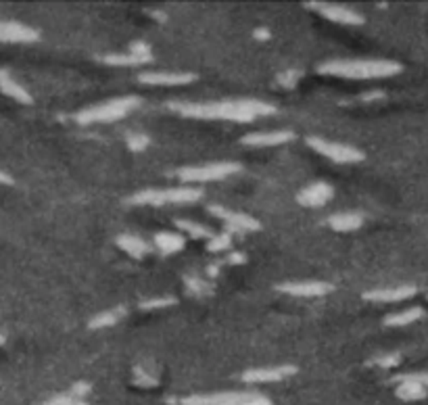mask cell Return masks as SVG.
Listing matches in <instances>:
<instances>
[{
  "label": "cell",
  "mask_w": 428,
  "mask_h": 405,
  "mask_svg": "<svg viewBox=\"0 0 428 405\" xmlns=\"http://www.w3.org/2000/svg\"><path fill=\"white\" fill-rule=\"evenodd\" d=\"M169 107L186 118L199 120H230V122H253L257 115H272L276 109L259 101H230V103H169Z\"/></svg>",
  "instance_id": "cell-1"
},
{
  "label": "cell",
  "mask_w": 428,
  "mask_h": 405,
  "mask_svg": "<svg viewBox=\"0 0 428 405\" xmlns=\"http://www.w3.org/2000/svg\"><path fill=\"white\" fill-rule=\"evenodd\" d=\"M320 73L368 80V78H389L401 71V65L387 59H351V61H328L318 67Z\"/></svg>",
  "instance_id": "cell-2"
},
{
  "label": "cell",
  "mask_w": 428,
  "mask_h": 405,
  "mask_svg": "<svg viewBox=\"0 0 428 405\" xmlns=\"http://www.w3.org/2000/svg\"><path fill=\"white\" fill-rule=\"evenodd\" d=\"M141 105V99L138 97H124V99H115V101H109L105 105H99V107H90V109H84L82 113L76 115V120L80 124H97V122H115V120H122L124 115H128L134 107Z\"/></svg>",
  "instance_id": "cell-3"
},
{
  "label": "cell",
  "mask_w": 428,
  "mask_h": 405,
  "mask_svg": "<svg viewBox=\"0 0 428 405\" xmlns=\"http://www.w3.org/2000/svg\"><path fill=\"white\" fill-rule=\"evenodd\" d=\"M197 188H167V190H143L130 199L134 205H167V203H194L201 199Z\"/></svg>",
  "instance_id": "cell-4"
},
{
  "label": "cell",
  "mask_w": 428,
  "mask_h": 405,
  "mask_svg": "<svg viewBox=\"0 0 428 405\" xmlns=\"http://www.w3.org/2000/svg\"><path fill=\"white\" fill-rule=\"evenodd\" d=\"M236 171H241L238 163H213L203 167H182L180 178L184 182H211V180H224Z\"/></svg>",
  "instance_id": "cell-5"
},
{
  "label": "cell",
  "mask_w": 428,
  "mask_h": 405,
  "mask_svg": "<svg viewBox=\"0 0 428 405\" xmlns=\"http://www.w3.org/2000/svg\"><path fill=\"white\" fill-rule=\"evenodd\" d=\"M309 146L315 148L318 152H322L324 157L336 161V163H357L364 159V155L353 148V146H345V144H336V142H328L322 138H307Z\"/></svg>",
  "instance_id": "cell-6"
},
{
  "label": "cell",
  "mask_w": 428,
  "mask_h": 405,
  "mask_svg": "<svg viewBox=\"0 0 428 405\" xmlns=\"http://www.w3.org/2000/svg\"><path fill=\"white\" fill-rule=\"evenodd\" d=\"M309 6H313L320 15H324L330 21L343 23V25H359L364 21V17L359 13H355L353 8L341 6V4H326V2H309Z\"/></svg>",
  "instance_id": "cell-7"
},
{
  "label": "cell",
  "mask_w": 428,
  "mask_h": 405,
  "mask_svg": "<svg viewBox=\"0 0 428 405\" xmlns=\"http://www.w3.org/2000/svg\"><path fill=\"white\" fill-rule=\"evenodd\" d=\"M278 290L294 294V297H322L332 290V284L328 282H286V284H278Z\"/></svg>",
  "instance_id": "cell-8"
},
{
  "label": "cell",
  "mask_w": 428,
  "mask_h": 405,
  "mask_svg": "<svg viewBox=\"0 0 428 405\" xmlns=\"http://www.w3.org/2000/svg\"><path fill=\"white\" fill-rule=\"evenodd\" d=\"M211 213L222 218L230 230L234 232H245V230H259V222L245 215V213H234V211H226L224 207H211Z\"/></svg>",
  "instance_id": "cell-9"
},
{
  "label": "cell",
  "mask_w": 428,
  "mask_h": 405,
  "mask_svg": "<svg viewBox=\"0 0 428 405\" xmlns=\"http://www.w3.org/2000/svg\"><path fill=\"white\" fill-rule=\"evenodd\" d=\"M332 199V188L326 182H315L311 186H307L303 192H299L297 201L305 207H320L324 203H328Z\"/></svg>",
  "instance_id": "cell-10"
},
{
  "label": "cell",
  "mask_w": 428,
  "mask_h": 405,
  "mask_svg": "<svg viewBox=\"0 0 428 405\" xmlns=\"http://www.w3.org/2000/svg\"><path fill=\"white\" fill-rule=\"evenodd\" d=\"M297 372L294 366H278V368H259V370H249L245 372V381L247 383H274V381H283L286 376H292Z\"/></svg>",
  "instance_id": "cell-11"
},
{
  "label": "cell",
  "mask_w": 428,
  "mask_h": 405,
  "mask_svg": "<svg viewBox=\"0 0 428 405\" xmlns=\"http://www.w3.org/2000/svg\"><path fill=\"white\" fill-rule=\"evenodd\" d=\"M36 38L38 31L27 25L0 21V42H34Z\"/></svg>",
  "instance_id": "cell-12"
},
{
  "label": "cell",
  "mask_w": 428,
  "mask_h": 405,
  "mask_svg": "<svg viewBox=\"0 0 428 405\" xmlns=\"http://www.w3.org/2000/svg\"><path fill=\"white\" fill-rule=\"evenodd\" d=\"M294 138L292 132L283 130V132H255V134H247L243 138L245 144L249 146H276V144H285Z\"/></svg>",
  "instance_id": "cell-13"
},
{
  "label": "cell",
  "mask_w": 428,
  "mask_h": 405,
  "mask_svg": "<svg viewBox=\"0 0 428 405\" xmlns=\"http://www.w3.org/2000/svg\"><path fill=\"white\" fill-rule=\"evenodd\" d=\"M194 76L192 73H141V82L143 84H152V86H180V84H188L192 82Z\"/></svg>",
  "instance_id": "cell-14"
},
{
  "label": "cell",
  "mask_w": 428,
  "mask_h": 405,
  "mask_svg": "<svg viewBox=\"0 0 428 405\" xmlns=\"http://www.w3.org/2000/svg\"><path fill=\"white\" fill-rule=\"evenodd\" d=\"M416 292L414 286H397V288H385V290H370L364 292V299L378 301V303H391V301H404Z\"/></svg>",
  "instance_id": "cell-15"
},
{
  "label": "cell",
  "mask_w": 428,
  "mask_h": 405,
  "mask_svg": "<svg viewBox=\"0 0 428 405\" xmlns=\"http://www.w3.org/2000/svg\"><path fill=\"white\" fill-rule=\"evenodd\" d=\"M0 90L6 94V97H13L15 101H19V103H25V105H29L31 103V94L23 88V86H19L6 71H2L0 69Z\"/></svg>",
  "instance_id": "cell-16"
},
{
  "label": "cell",
  "mask_w": 428,
  "mask_h": 405,
  "mask_svg": "<svg viewBox=\"0 0 428 405\" xmlns=\"http://www.w3.org/2000/svg\"><path fill=\"white\" fill-rule=\"evenodd\" d=\"M397 395L401 399H408V402H414V399H422L427 395V387L416 378V376H404L401 378V385L397 389Z\"/></svg>",
  "instance_id": "cell-17"
},
{
  "label": "cell",
  "mask_w": 428,
  "mask_h": 405,
  "mask_svg": "<svg viewBox=\"0 0 428 405\" xmlns=\"http://www.w3.org/2000/svg\"><path fill=\"white\" fill-rule=\"evenodd\" d=\"M364 218L359 213H336L328 220V224L338 230V232H349V230H357L362 226Z\"/></svg>",
  "instance_id": "cell-18"
},
{
  "label": "cell",
  "mask_w": 428,
  "mask_h": 405,
  "mask_svg": "<svg viewBox=\"0 0 428 405\" xmlns=\"http://www.w3.org/2000/svg\"><path fill=\"white\" fill-rule=\"evenodd\" d=\"M155 243H157L159 251L165 253V255L178 253V251L184 249V239L178 236V234H171V232H161V234H157V236H155Z\"/></svg>",
  "instance_id": "cell-19"
},
{
  "label": "cell",
  "mask_w": 428,
  "mask_h": 405,
  "mask_svg": "<svg viewBox=\"0 0 428 405\" xmlns=\"http://www.w3.org/2000/svg\"><path fill=\"white\" fill-rule=\"evenodd\" d=\"M117 245H120L126 253H130L132 257H143V255H146V253L150 251L148 245L144 243L143 239L132 236V234H124V236H120V239H117Z\"/></svg>",
  "instance_id": "cell-20"
},
{
  "label": "cell",
  "mask_w": 428,
  "mask_h": 405,
  "mask_svg": "<svg viewBox=\"0 0 428 405\" xmlns=\"http://www.w3.org/2000/svg\"><path fill=\"white\" fill-rule=\"evenodd\" d=\"M422 315H425V311H422L420 307H410V309H404V311H399V313L387 315L385 324H387V326H408V324L420 320Z\"/></svg>",
  "instance_id": "cell-21"
},
{
  "label": "cell",
  "mask_w": 428,
  "mask_h": 405,
  "mask_svg": "<svg viewBox=\"0 0 428 405\" xmlns=\"http://www.w3.org/2000/svg\"><path fill=\"white\" fill-rule=\"evenodd\" d=\"M124 315V309L117 307V309H109V311H103L101 315H97L92 322H90V328H105V326H113L115 322H120Z\"/></svg>",
  "instance_id": "cell-22"
},
{
  "label": "cell",
  "mask_w": 428,
  "mask_h": 405,
  "mask_svg": "<svg viewBox=\"0 0 428 405\" xmlns=\"http://www.w3.org/2000/svg\"><path fill=\"white\" fill-rule=\"evenodd\" d=\"M178 226L182 230H186L192 239H211V230L205 228L203 224H194V222H186V220H178Z\"/></svg>",
  "instance_id": "cell-23"
},
{
  "label": "cell",
  "mask_w": 428,
  "mask_h": 405,
  "mask_svg": "<svg viewBox=\"0 0 428 405\" xmlns=\"http://www.w3.org/2000/svg\"><path fill=\"white\" fill-rule=\"evenodd\" d=\"M105 63H109V65H138L144 61L138 59L136 55H109V57H105Z\"/></svg>",
  "instance_id": "cell-24"
},
{
  "label": "cell",
  "mask_w": 428,
  "mask_h": 405,
  "mask_svg": "<svg viewBox=\"0 0 428 405\" xmlns=\"http://www.w3.org/2000/svg\"><path fill=\"white\" fill-rule=\"evenodd\" d=\"M230 245V236L228 234H220V236H213L211 243H209V251H222Z\"/></svg>",
  "instance_id": "cell-25"
},
{
  "label": "cell",
  "mask_w": 428,
  "mask_h": 405,
  "mask_svg": "<svg viewBox=\"0 0 428 405\" xmlns=\"http://www.w3.org/2000/svg\"><path fill=\"white\" fill-rule=\"evenodd\" d=\"M128 146H130L132 150H144V148L148 146V138L143 134H132L128 138Z\"/></svg>",
  "instance_id": "cell-26"
},
{
  "label": "cell",
  "mask_w": 428,
  "mask_h": 405,
  "mask_svg": "<svg viewBox=\"0 0 428 405\" xmlns=\"http://www.w3.org/2000/svg\"><path fill=\"white\" fill-rule=\"evenodd\" d=\"M44 405H86V404L78 402L73 395H61V397H55V399H50L48 404Z\"/></svg>",
  "instance_id": "cell-27"
},
{
  "label": "cell",
  "mask_w": 428,
  "mask_h": 405,
  "mask_svg": "<svg viewBox=\"0 0 428 405\" xmlns=\"http://www.w3.org/2000/svg\"><path fill=\"white\" fill-rule=\"evenodd\" d=\"M171 303H176V299L167 297V299H155V301H146V303H143V307H144V309H152V307H167V305H171Z\"/></svg>",
  "instance_id": "cell-28"
},
{
  "label": "cell",
  "mask_w": 428,
  "mask_h": 405,
  "mask_svg": "<svg viewBox=\"0 0 428 405\" xmlns=\"http://www.w3.org/2000/svg\"><path fill=\"white\" fill-rule=\"evenodd\" d=\"M378 366H383V368H391V366H397L399 364V355H385V357H380L378 362H376Z\"/></svg>",
  "instance_id": "cell-29"
},
{
  "label": "cell",
  "mask_w": 428,
  "mask_h": 405,
  "mask_svg": "<svg viewBox=\"0 0 428 405\" xmlns=\"http://www.w3.org/2000/svg\"><path fill=\"white\" fill-rule=\"evenodd\" d=\"M297 80H299V73L290 71V73H286V76H283V78H280V84H283V86H292V84H294Z\"/></svg>",
  "instance_id": "cell-30"
},
{
  "label": "cell",
  "mask_w": 428,
  "mask_h": 405,
  "mask_svg": "<svg viewBox=\"0 0 428 405\" xmlns=\"http://www.w3.org/2000/svg\"><path fill=\"white\" fill-rule=\"evenodd\" d=\"M86 391H88V385H76L73 391H71V395H73V397H80V395H86Z\"/></svg>",
  "instance_id": "cell-31"
},
{
  "label": "cell",
  "mask_w": 428,
  "mask_h": 405,
  "mask_svg": "<svg viewBox=\"0 0 428 405\" xmlns=\"http://www.w3.org/2000/svg\"><path fill=\"white\" fill-rule=\"evenodd\" d=\"M0 184H13V178L4 171H0Z\"/></svg>",
  "instance_id": "cell-32"
},
{
  "label": "cell",
  "mask_w": 428,
  "mask_h": 405,
  "mask_svg": "<svg viewBox=\"0 0 428 405\" xmlns=\"http://www.w3.org/2000/svg\"><path fill=\"white\" fill-rule=\"evenodd\" d=\"M255 36H257V38H268L270 34H268V29H257V31H255Z\"/></svg>",
  "instance_id": "cell-33"
},
{
  "label": "cell",
  "mask_w": 428,
  "mask_h": 405,
  "mask_svg": "<svg viewBox=\"0 0 428 405\" xmlns=\"http://www.w3.org/2000/svg\"><path fill=\"white\" fill-rule=\"evenodd\" d=\"M416 378H418L425 387H428V374H420V376H416Z\"/></svg>",
  "instance_id": "cell-34"
},
{
  "label": "cell",
  "mask_w": 428,
  "mask_h": 405,
  "mask_svg": "<svg viewBox=\"0 0 428 405\" xmlns=\"http://www.w3.org/2000/svg\"><path fill=\"white\" fill-rule=\"evenodd\" d=\"M230 262H234V264H241V262H243V255H238V253H236V255H232V257H230Z\"/></svg>",
  "instance_id": "cell-35"
},
{
  "label": "cell",
  "mask_w": 428,
  "mask_h": 405,
  "mask_svg": "<svg viewBox=\"0 0 428 405\" xmlns=\"http://www.w3.org/2000/svg\"><path fill=\"white\" fill-rule=\"evenodd\" d=\"M2 343H4V336H2V334H0V345H2Z\"/></svg>",
  "instance_id": "cell-36"
}]
</instances>
